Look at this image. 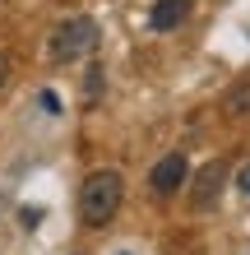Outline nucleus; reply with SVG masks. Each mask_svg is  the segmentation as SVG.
<instances>
[{
	"mask_svg": "<svg viewBox=\"0 0 250 255\" xmlns=\"http://www.w3.org/2000/svg\"><path fill=\"white\" fill-rule=\"evenodd\" d=\"M97 42H102L97 19L75 14V19L56 23V33H51V42H47V56H51V65H70V61H83V56H93V51H97Z\"/></svg>",
	"mask_w": 250,
	"mask_h": 255,
	"instance_id": "2",
	"label": "nucleus"
},
{
	"mask_svg": "<svg viewBox=\"0 0 250 255\" xmlns=\"http://www.w3.org/2000/svg\"><path fill=\"white\" fill-rule=\"evenodd\" d=\"M5 79H9V61L0 56V84H5Z\"/></svg>",
	"mask_w": 250,
	"mask_h": 255,
	"instance_id": "8",
	"label": "nucleus"
},
{
	"mask_svg": "<svg viewBox=\"0 0 250 255\" xmlns=\"http://www.w3.org/2000/svg\"><path fill=\"white\" fill-rule=\"evenodd\" d=\"M237 186H241V195H246V200H250V162H246V167L237 172Z\"/></svg>",
	"mask_w": 250,
	"mask_h": 255,
	"instance_id": "7",
	"label": "nucleus"
},
{
	"mask_svg": "<svg viewBox=\"0 0 250 255\" xmlns=\"http://www.w3.org/2000/svg\"><path fill=\"white\" fill-rule=\"evenodd\" d=\"M185 181H190V162H185V153H167V158L153 167V176H149V186H153L158 195H176Z\"/></svg>",
	"mask_w": 250,
	"mask_h": 255,
	"instance_id": "4",
	"label": "nucleus"
},
{
	"mask_svg": "<svg viewBox=\"0 0 250 255\" xmlns=\"http://www.w3.org/2000/svg\"><path fill=\"white\" fill-rule=\"evenodd\" d=\"M121 204H125L121 172L97 167V172L83 176V186H79V223H83V228H107V223L121 214Z\"/></svg>",
	"mask_w": 250,
	"mask_h": 255,
	"instance_id": "1",
	"label": "nucleus"
},
{
	"mask_svg": "<svg viewBox=\"0 0 250 255\" xmlns=\"http://www.w3.org/2000/svg\"><path fill=\"white\" fill-rule=\"evenodd\" d=\"M185 19H190V0H158L149 14V28L153 33H176Z\"/></svg>",
	"mask_w": 250,
	"mask_h": 255,
	"instance_id": "5",
	"label": "nucleus"
},
{
	"mask_svg": "<svg viewBox=\"0 0 250 255\" xmlns=\"http://www.w3.org/2000/svg\"><path fill=\"white\" fill-rule=\"evenodd\" d=\"M223 186H227V162H209V167L195 172V190H190V204L199 209V214H209V209L223 200Z\"/></svg>",
	"mask_w": 250,
	"mask_h": 255,
	"instance_id": "3",
	"label": "nucleus"
},
{
	"mask_svg": "<svg viewBox=\"0 0 250 255\" xmlns=\"http://www.w3.org/2000/svg\"><path fill=\"white\" fill-rule=\"evenodd\" d=\"M227 112H232V116H250V84L237 88V93L227 98Z\"/></svg>",
	"mask_w": 250,
	"mask_h": 255,
	"instance_id": "6",
	"label": "nucleus"
}]
</instances>
